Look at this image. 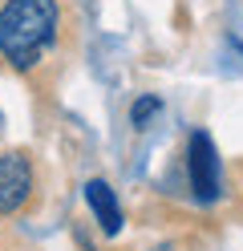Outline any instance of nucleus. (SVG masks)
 Listing matches in <instances>:
<instances>
[{
    "mask_svg": "<svg viewBox=\"0 0 243 251\" xmlns=\"http://www.w3.org/2000/svg\"><path fill=\"white\" fill-rule=\"evenodd\" d=\"M32 195V162L25 154H0V215H16Z\"/></svg>",
    "mask_w": 243,
    "mask_h": 251,
    "instance_id": "obj_3",
    "label": "nucleus"
},
{
    "mask_svg": "<svg viewBox=\"0 0 243 251\" xmlns=\"http://www.w3.org/2000/svg\"><path fill=\"white\" fill-rule=\"evenodd\" d=\"M61 33V4L57 0H4L0 4V57L12 69L28 73L53 49Z\"/></svg>",
    "mask_w": 243,
    "mask_h": 251,
    "instance_id": "obj_1",
    "label": "nucleus"
},
{
    "mask_svg": "<svg viewBox=\"0 0 243 251\" xmlns=\"http://www.w3.org/2000/svg\"><path fill=\"white\" fill-rule=\"evenodd\" d=\"M85 202H89V211L97 219V227H102V235H118L122 231L126 215H122V202H118V195H113V186L106 178H89L85 182Z\"/></svg>",
    "mask_w": 243,
    "mask_h": 251,
    "instance_id": "obj_4",
    "label": "nucleus"
},
{
    "mask_svg": "<svg viewBox=\"0 0 243 251\" xmlns=\"http://www.w3.org/2000/svg\"><path fill=\"white\" fill-rule=\"evenodd\" d=\"M187 178H190V195L199 202H215L223 195L219 150H215V142H211L207 130H194L187 138Z\"/></svg>",
    "mask_w": 243,
    "mask_h": 251,
    "instance_id": "obj_2",
    "label": "nucleus"
},
{
    "mask_svg": "<svg viewBox=\"0 0 243 251\" xmlns=\"http://www.w3.org/2000/svg\"><path fill=\"white\" fill-rule=\"evenodd\" d=\"M231 45H235V49H239V53H243V41H231Z\"/></svg>",
    "mask_w": 243,
    "mask_h": 251,
    "instance_id": "obj_7",
    "label": "nucleus"
},
{
    "mask_svg": "<svg viewBox=\"0 0 243 251\" xmlns=\"http://www.w3.org/2000/svg\"><path fill=\"white\" fill-rule=\"evenodd\" d=\"M158 114H162V98L158 93H142V98L130 105V126H134V130H146Z\"/></svg>",
    "mask_w": 243,
    "mask_h": 251,
    "instance_id": "obj_5",
    "label": "nucleus"
},
{
    "mask_svg": "<svg viewBox=\"0 0 243 251\" xmlns=\"http://www.w3.org/2000/svg\"><path fill=\"white\" fill-rule=\"evenodd\" d=\"M150 251H178L174 243H158V247H150Z\"/></svg>",
    "mask_w": 243,
    "mask_h": 251,
    "instance_id": "obj_6",
    "label": "nucleus"
}]
</instances>
